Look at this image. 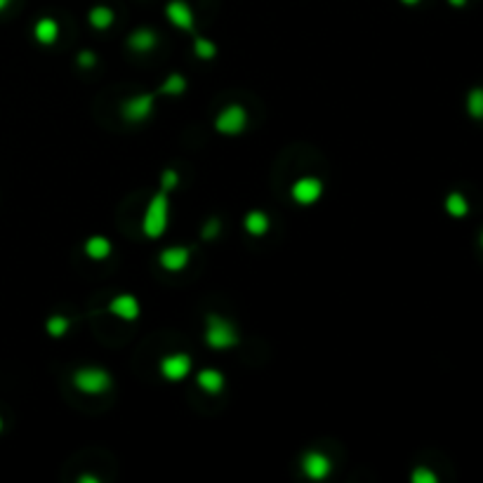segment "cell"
Returning <instances> with one entry per match:
<instances>
[{
    "label": "cell",
    "instance_id": "cell-1",
    "mask_svg": "<svg viewBox=\"0 0 483 483\" xmlns=\"http://www.w3.org/2000/svg\"><path fill=\"white\" fill-rule=\"evenodd\" d=\"M167 224H170V191L158 189L156 194L151 196L147 210H144L142 234L147 236V239L156 241L165 234Z\"/></svg>",
    "mask_w": 483,
    "mask_h": 483
},
{
    "label": "cell",
    "instance_id": "cell-2",
    "mask_svg": "<svg viewBox=\"0 0 483 483\" xmlns=\"http://www.w3.org/2000/svg\"><path fill=\"white\" fill-rule=\"evenodd\" d=\"M205 344H208L210 349H217V351H227V349H234L236 344L241 342L239 333H236V328L232 326V321L217 316V313H210L208 318H205Z\"/></svg>",
    "mask_w": 483,
    "mask_h": 483
},
{
    "label": "cell",
    "instance_id": "cell-3",
    "mask_svg": "<svg viewBox=\"0 0 483 483\" xmlns=\"http://www.w3.org/2000/svg\"><path fill=\"white\" fill-rule=\"evenodd\" d=\"M113 380L109 370L99 365H83L73 373V387L78 389L80 394L88 396H102L111 389Z\"/></svg>",
    "mask_w": 483,
    "mask_h": 483
},
{
    "label": "cell",
    "instance_id": "cell-4",
    "mask_svg": "<svg viewBox=\"0 0 483 483\" xmlns=\"http://www.w3.org/2000/svg\"><path fill=\"white\" fill-rule=\"evenodd\" d=\"M245 128H248V111H245L241 104L224 106V109L217 113V118H214V130H217L219 135L234 137V135H241Z\"/></svg>",
    "mask_w": 483,
    "mask_h": 483
},
{
    "label": "cell",
    "instance_id": "cell-5",
    "mask_svg": "<svg viewBox=\"0 0 483 483\" xmlns=\"http://www.w3.org/2000/svg\"><path fill=\"white\" fill-rule=\"evenodd\" d=\"M153 109H156V95H147V92H142V95H135L125 99V102L120 104V116L123 120H130V123H142L147 120Z\"/></svg>",
    "mask_w": 483,
    "mask_h": 483
},
{
    "label": "cell",
    "instance_id": "cell-6",
    "mask_svg": "<svg viewBox=\"0 0 483 483\" xmlns=\"http://www.w3.org/2000/svg\"><path fill=\"white\" fill-rule=\"evenodd\" d=\"M290 196H293V201L297 205H313L316 201H321V196H323V182L318 177L306 175V177H300L297 182H293Z\"/></svg>",
    "mask_w": 483,
    "mask_h": 483
},
{
    "label": "cell",
    "instance_id": "cell-7",
    "mask_svg": "<svg viewBox=\"0 0 483 483\" xmlns=\"http://www.w3.org/2000/svg\"><path fill=\"white\" fill-rule=\"evenodd\" d=\"M191 368H194V361H191L189 354H182V351H180V354L163 356V358H160V363H158V370H160V375H163L167 382L184 380L191 373Z\"/></svg>",
    "mask_w": 483,
    "mask_h": 483
},
{
    "label": "cell",
    "instance_id": "cell-8",
    "mask_svg": "<svg viewBox=\"0 0 483 483\" xmlns=\"http://www.w3.org/2000/svg\"><path fill=\"white\" fill-rule=\"evenodd\" d=\"M302 472L306 479L323 481L331 477V472H333L331 457L326 453H321V450H309V453H304V457H302Z\"/></svg>",
    "mask_w": 483,
    "mask_h": 483
},
{
    "label": "cell",
    "instance_id": "cell-9",
    "mask_svg": "<svg viewBox=\"0 0 483 483\" xmlns=\"http://www.w3.org/2000/svg\"><path fill=\"white\" fill-rule=\"evenodd\" d=\"M165 17L170 19V24L180 31H191L196 28V17H194V10H191L189 3H184V0H170V3L165 5Z\"/></svg>",
    "mask_w": 483,
    "mask_h": 483
},
{
    "label": "cell",
    "instance_id": "cell-10",
    "mask_svg": "<svg viewBox=\"0 0 483 483\" xmlns=\"http://www.w3.org/2000/svg\"><path fill=\"white\" fill-rule=\"evenodd\" d=\"M106 309H109L111 316H116L120 321H137V318H140L142 306H140V300H137L135 295L120 293V295L113 297Z\"/></svg>",
    "mask_w": 483,
    "mask_h": 483
},
{
    "label": "cell",
    "instance_id": "cell-11",
    "mask_svg": "<svg viewBox=\"0 0 483 483\" xmlns=\"http://www.w3.org/2000/svg\"><path fill=\"white\" fill-rule=\"evenodd\" d=\"M191 262V250L182 248V245H172V248H165L158 255V264L167 271H182L187 269Z\"/></svg>",
    "mask_w": 483,
    "mask_h": 483
},
{
    "label": "cell",
    "instance_id": "cell-12",
    "mask_svg": "<svg viewBox=\"0 0 483 483\" xmlns=\"http://www.w3.org/2000/svg\"><path fill=\"white\" fill-rule=\"evenodd\" d=\"M196 382L205 394L217 396V394H222V389H224L227 378L217 370V368H203V370H198Z\"/></svg>",
    "mask_w": 483,
    "mask_h": 483
},
{
    "label": "cell",
    "instance_id": "cell-13",
    "mask_svg": "<svg viewBox=\"0 0 483 483\" xmlns=\"http://www.w3.org/2000/svg\"><path fill=\"white\" fill-rule=\"evenodd\" d=\"M128 45H130V50L137 52V55H147V52H151L158 45V36L153 28H137L130 33Z\"/></svg>",
    "mask_w": 483,
    "mask_h": 483
},
{
    "label": "cell",
    "instance_id": "cell-14",
    "mask_svg": "<svg viewBox=\"0 0 483 483\" xmlns=\"http://www.w3.org/2000/svg\"><path fill=\"white\" fill-rule=\"evenodd\" d=\"M33 38L41 45H55L59 41V24L52 17H41L33 24Z\"/></svg>",
    "mask_w": 483,
    "mask_h": 483
},
{
    "label": "cell",
    "instance_id": "cell-15",
    "mask_svg": "<svg viewBox=\"0 0 483 483\" xmlns=\"http://www.w3.org/2000/svg\"><path fill=\"white\" fill-rule=\"evenodd\" d=\"M83 250H85V255L92 259V262H104V259L111 255L113 245L109 239H104V236L97 234V236H90L85 245H83Z\"/></svg>",
    "mask_w": 483,
    "mask_h": 483
},
{
    "label": "cell",
    "instance_id": "cell-16",
    "mask_svg": "<svg viewBox=\"0 0 483 483\" xmlns=\"http://www.w3.org/2000/svg\"><path fill=\"white\" fill-rule=\"evenodd\" d=\"M243 227H245V232H248L250 236H257V239H259V236H264L266 232H269L271 219H269V214L262 212V210H250L248 214H245Z\"/></svg>",
    "mask_w": 483,
    "mask_h": 483
},
{
    "label": "cell",
    "instance_id": "cell-17",
    "mask_svg": "<svg viewBox=\"0 0 483 483\" xmlns=\"http://www.w3.org/2000/svg\"><path fill=\"white\" fill-rule=\"evenodd\" d=\"M88 21H90V26L92 28H97V31H106L109 28L113 21H116V12L111 10L109 5H95L92 10L88 12Z\"/></svg>",
    "mask_w": 483,
    "mask_h": 483
},
{
    "label": "cell",
    "instance_id": "cell-18",
    "mask_svg": "<svg viewBox=\"0 0 483 483\" xmlns=\"http://www.w3.org/2000/svg\"><path fill=\"white\" fill-rule=\"evenodd\" d=\"M446 212L450 214V217H455V219H462V217H467L469 214V201L459 194V191H453V194H448L446 196Z\"/></svg>",
    "mask_w": 483,
    "mask_h": 483
},
{
    "label": "cell",
    "instance_id": "cell-19",
    "mask_svg": "<svg viewBox=\"0 0 483 483\" xmlns=\"http://www.w3.org/2000/svg\"><path fill=\"white\" fill-rule=\"evenodd\" d=\"M160 92H163V95H170V97L184 95V92H187V78H184L182 73H170L163 83H160Z\"/></svg>",
    "mask_w": 483,
    "mask_h": 483
},
{
    "label": "cell",
    "instance_id": "cell-20",
    "mask_svg": "<svg viewBox=\"0 0 483 483\" xmlns=\"http://www.w3.org/2000/svg\"><path fill=\"white\" fill-rule=\"evenodd\" d=\"M467 113L472 118L483 120V88H474L467 95Z\"/></svg>",
    "mask_w": 483,
    "mask_h": 483
},
{
    "label": "cell",
    "instance_id": "cell-21",
    "mask_svg": "<svg viewBox=\"0 0 483 483\" xmlns=\"http://www.w3.org/2000/svg\"><path fill=\"white\" fill-rule=\"evenodd\" d=\"M194 55L198 59L208 61L212 57H217V45H214L210 38H201V36H198L196 41H194Z\"/></svg>",
    "mask_w": 483,
    "mask_h": 483
},
{
    "label": "cell",
    "instance_id": "cell-22",
    "mask_svg": "<svg viewBox=\"0 0 483 483\" xmlns=\"http://www.w3.org/2000/svg\"><path fill=\"white\" fill-rule=\"evenodd\" d=\"M71 328V321L66 316H50L48 323H45V331H48L50 337H64Z\"/></svg>",
    "mask_w": 483,
    "mask_h": 483
},
{
    "label": "cell",
    "instance_id": "cell-23",
    "mask_svg": "<svg viewBox=\"0 0 483 483\" xmlns=\"http://www.w3.org/2000/svg\"><path fill=\"white\" fill-rule=\"evenodd\" d=\"M219 232H222L219 219H214V217H212V219H208V222H205V224H203V229H201V236H203L205 241H214V239H217V236H219Z\"/></svg>",
    "mask_w": 483,
    "mask_h": 483
},
{
    "label": "cell",
    "instance_id": "cell-24",
    "mask_svg": "<svg viewBox=\"0 0 483 483\" xmlns=\"http://www.w3.org/2000/svg\"><path fill=\"white\" fill-rule=\"evenodd\" d=\"M410 481L412 483H436V474L432 469H427V467H417L415 472L410 474Z\"/></svg>",
    "mask_w": 483,
    "mask_h": 483
},
{
    "label": "cell",
    "instance_id": "cell-25",
    "mask_svg": "<svg viewBox=\"0 0 483 483\" xmlns=\"http://www.w3.org/2000/svg\"><path fill=\"white\" fill-rule=\"evenodd\" d=\"M180 184V175L172 170V167H167V170H163V175H160V189L165 191H172L175 187Z\"/></svg>",
    "mask_w": 483,
    "mask_h": 483
},
{
    "label": "cell",
    "instance_id": "cell-26",
    "mask_svg": "<svg viewBox=\"0 0 483 483\" xmlns=\"http://www.w3.org/2000/svg\"><path fill=\"white\" fill-rule=\"evenodd\" d=\"M95 61H97V57L92 55L90 50H83L80 55H78V64H80L83 68H92V66H95Z\"/></svg>",
    "mask_w": 483,
    "mask_h": 483
},
{
    "label": "cell",
    "instance_id": "cell-27",
    "mask_svg": "<svg viewBox=\"0 0 483 483\" xmlns=\"http://www.w3.org/2000/svg\"><path fill=\"white\" fill-rule=\"evenodd\" d=\"M448 3L453 5V7H464V5H467V0H448Z\"/></svg>",
    "mask_w": 483,
    "mask_h": 483
},
{
    "label": "cell",
    "instance_id": "cell-28",
    "mask_svg": "<svg viewBox=\"0 0 483 483\" xmlns=\"http://www.w3.org/2000/svg\"><path fill=\"white\" fill-rule=\"evenodd\" d=\"M78 481H80V483H99V481H97L95 477H80Z\"/></svg>",
    "mask_w": 483,
    "mask_h": 483
},
{
    "label": "cell",
    "instance_id": "cell-29",
    "mask_svg": "<svg viewBox=\"0 0 483 483\" xmlns=\"http://www.w3.org/2000/svg\"><path fill=\"white\" fill-rule=\"evenodd\" d=\"M401 3H403V5H408V7H412V5H417L420 0H401Z\"/></svg>",
    "mask_w": 483,
    "mask_h": 483
},
{
    "label": "cell",
    "instance_id": "cell-30",
    "mask_svg": "<svg viewBox=\"0 0 483 483\" xmlns=\"http://www.w3.org/2000/svg\"><path fill=\"white\" fill-rule=\"evenodd\" d=\"M10 3H12V0H0V12H3V10H5V7H7V5H10Z\"/></svg>",
    "mask_w": 483,
    "mask_h": 483
},
{
    "label": "cell",
    "instance_id": "cell-31",
    "mask_svg": "<svg viewBox=\"0 0 483 483\" xmlns=\"http://www.w3.org/2000/svg\"><path fill=\"white\" fill-rule=\"evenodd\" d=\"M479 243H481V248H483V232H481V239H479Z\"/></svg>",
    "mask_w": 483,
    "mask_h": 483
},
{
    "label": "cell",
    "instance_id": "cell-32",
    "mask_svg": "<svg viewBox=\"0 0 483 483\" xmlns=\"http://www.w3.org/2000/svg\"><path fill=\"white\" fill-rule=\"evenodd\" d=\"M0 432H3V420H0Z\"/></svg>",
    "mask_w": 483,
    "mask_h": 483
}]
</instances>
